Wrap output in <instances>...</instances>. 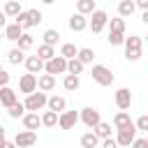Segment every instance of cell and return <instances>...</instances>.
Listing matches in <instances>:
<instances>
[{
  "label": "cell",
  "mask_w": 148,
  "mask_h": 148,
  "mask_svg": "<svg viewBox=\"0 0 148 148\" xmlns=\"http://www.w3.org/2000/svg\"><path fill=\"white\" fill-rule=\"evenodd\" d=\"M7 60H9L12 65H21V62L25 60V53H23L21 49H12V51L7 53Z\"/></svg>",
  "instance_id": "obj_34"
},
{
  "label": "cell",
  "mask_w": 148,
  "mask_h": 148,
  "mask_svg": "<svg viewBox=\"0 0 148 148\" xmlns=\"http://www.w3.org/2000/svg\"><path fill=\"white\" fill-rule=\"evenodd\" d=\"M95 12V0H76V14H92Z\"/></svg>",
  "instance_id": "obj_23"
},
{
  "label": "cell",
  "mask_w": 148,
  "mask_h": 148,
  "mask_svg": "<svg viewBox=\"0 0 148 148\" xmlns=\"http://www.w3.org/2000/svg\"><path fill=\"white\" fill-rule=\"evenodd\" d=\"M5 141H7V139H5V127L0 125V148H2V143H5Z\"/></svg>",
  "instance_id": "obj_45"
},
{
  "label": "cell",
  "mask_w": 148,
  "mask_h": 148,
  "mask_svg": "<svg viewBox=\"0 0 148 148\" xmlns=\"http://www.w3.org/2000/svg\"><path fill=\"white\" fill-rule=\"evenodd\" d=\"M46 106H49V111L62 113V111L67 109V99H65L62 95H51V97H46Z\"/></svg>",
  "instance_id": "obj_13"
},
{
  "label": "cell",
  "mask_w": 148,
  "mask_h": 148,
  "mask_svg": "<svg viewBox=\"0 0 148 148\" xmlns=\"http://www.w3.org/2000/svg\"><path fill=\"white\" fill-rule=\"evenodd\" d=\"M76 51H79V46H74V44L67 42V44L60 46V53H58V56H62L65 60H72V58H76Z\"/></svg>",
  "instance_id": "obj_29"
},
{
  "label": "cell",
  "mask_w": 148,
  "mask_h": 148,
  "mask_svg": "<svg viewBox=\"0 0 148 148\" xmlns=\"http://www.w3.org/2000/svg\"><path fill=\"white\" fill-rule=\"evenodd\" d=\"M2 148H16V143H14V141H5V143H2Z\"/></svg>",
  "instance_id": "obj_46"
},
{
  "label": "cell",
  "mask_w": 148,
  "mask_h": 148,
  "mask_svg": "<svg viewBox=\"0 0 148 148\" xmlns=\"http://www.w3.org/2000/svg\"><path fill=\"white\" fill-rule=\"evenodd\" d=\"M14 102H18V97H16V90H14V88H9V86L0 88V104H2L5 109H9Z\"/></svg>",
  "instance_id": "obj_16"
},
{
  "label": "cell",
  "mask_w": 148,
  "mask_h": 148,
  "mask_svg": "<svg viewBox=\"0 0 148 148\" xmlns=\"http://www.w3.org/2000/svg\"><path fill=\"white\" fill-rule=\"evenodd\" d=\"M123 46H125V58L127 60H139L141 58V53H143V42H141V37L139 35H130V37H125V42H123Z\"/></svg>",
  "instance_id": "obj_1"
},
{
  "label": "cell",
  "mask_w": 148,
  "mask_h": 148,
  "mask_svg": "<svg viewBox=\"0 0 148 148\" xmlns=\"http://www.w3.org/2000/svg\"><path fill=\"white\" fill-rule=\"evenodd\" d=\"M67 25H69L72 32H83V30L88 28V18H86L83 14H72L69 21H67Z\"/></svg>",
  "instance_id": "obj_12"
},
{
  "label": "cell",
  "mask_w": 148,
  "mask_h": 148,
  "mask_svg": "<svg viewBox=\"0 0 148 148\" xmlns=\"http://www.w3.org/2000/svg\"><path fill=\"white\" fill-rule=\"evenodd\" d=\"M116 106L120 111H127L132 106V92H130V88H118L116 90Z\"/></svg>",
  "instance_id": "obj_10"
},
{
  "label": "cell",
  "mask_w": 148,
  "mask_h": 148,
  "mask_svg": "<svg viewBox=\"0 0 148 148\" xmlns=\"http://www.w3.org/2000/svg\"><path fill=\"white\" fill-rule=\"evenodd\" d=\"M102 148H118V143L113 136H109V139H102Z\"/></svg>",
  "instance_id": "obj_42"
},
{
  "label": "cell",
  "mask_w": 148,
  "mask_h": 148,
  "mask_svg": "<svg viewBox=\"0 0 148 148\" xmlns=\"http://www.w3.org/2000/svg\"><path fill=\"white\" fill-rule=\"evenodd\" d=\"M0 69H2V65H0Z\"/></svg>",
  "instance_id": "obj_48"
},
{
  "label": "cell",
  "mask_w": 148,
  "mask_h": 148,
  "mask_svg": "<svg viewBox=\"0 0 148 148\" xmlns=\"http://www.w3.org/2000/svg\"><path fill=\"white\" fill-rule=\"evenodd\" d=\"M106 25H109V32H125V18H120V16L109 18Z\"/></svg>",
  "instance_id": "obj_26"
},
{
  "label": "cell",
  "mask_w": 148,
  "mask_h": 148,
  "mask_svg": "<svg viewBox=\"0 0 148 148\" xmlns=\"http://www.w3.org/2000/svg\"><path fill=\"white\" fill-rule=\"evenodd\" d=\"M23 65H25V69H28V74H39V72H44V60H39L37 56H28L25 60H23Z\"/></svg>",
  "instance_id": "obj_15"
},
{
  "label": "cell",
  "mask_w": 148,
  "mask_h": 148,
  "mask_svg": "<svg viewBox=\"0 0 148 148\" xmlns=\"http://www.w3.org/2000/svg\"><path fill=\"white\" fill-rule=\"evenodd\" d=\"M134 12H136V7H134L132 0H120V2H118V16H120V18H127V16H132Z\"/></svg>",
  "instance_id": "obj_19"
},
{
  "label": "cell",
  "mask_w": 148,
  "mask_h": 148,
  "mask_svg": "<svg viewBox=\"0 0 148 148\" xmlns=\"http://www.w3.org/2000/svg\"><path fill=\"white\" fill-rule=\"evenodd\" d=\"M109 44L111 46H123V42H125V32H109Z\"/></svg>",
  "instance_id": "obj_37"
},
{
  "label": "cell",
  "mask_w": 148,
  "mask_h": 148,
  "mask_svg": "<svg viewBox=\"0 0 148 148\" xmlns=\"http://www.w3.org/2000/svg\"><path fill=\"white\" fill-rule=\"evenodd\" d=\"M16 44H18L16 49H21V51L25 53L28 49H32V44H35V39H32V35H30V32H23V35H21V37L16 39Z\"/></svg>",
  "instance_id": "obj_27"
},
{
  "label": "cell",
  "mask_w": 148,
  "mask_h": 148,
  "mask_svg": "<svg viewBox=\"0 0 148 148\" xmlns=\"http://www.w3.org/2000/svg\"><path fill=\"white\" fill-rule=\"evenodd\" d=\"M90 74H92V81H95V83H99V86H104V88H106V86H111V83L116 81L113 72H111L106 65H92V72H90Z\"/></svg>",
  "instance_id": "obj_2"
},
{
  "label": "cell",
  "mask_w": 148,
  "mask_h": 148,
  "mask_svg": "<svg viewBox=\"0 0 148 148\" xmlns=\"http://www.w3.org/2000/svg\"><path fill=\"white\" fill-rule=\"evenodd\" d=\"M37 88H39L42 92H51V90L56 88V76H51V74H39V76H37Z\"/></svg>",
  "instance_id": "obj_18"
},
{
  "label": "cell",
  "mask_w": 148,
  "mask_h": 148,
  "mask_svg": "<svg viewBox=\"0 0 148 148\" xmlns=\"http://www.w3.org/2000/svg\"><path fill=\"white\" fill-rule=\"evenodd\" d=\"M76 123H79V113L76 111H62V113H58V127L60 130H72Z\"/></svg>",
  "instance_id": "obj_9"
},
{
  "label": "cell",
  "mask_w": 148,
  "mask_h": 148,
  "mask_svg": "<svg viewBox=\"0 0 148 148\" xmlns=\"http://www.w3.org/2000/svg\"><path fill=\"white\" fill-rule=\"evenodd\" d=\"M132 2H134V7H136V9L148 12V0H132Z\"/></svg>",
  "instance_id": "obj_43"
},
{
  "label": "cell",
  "mask_w": 148,
  "mask_h": 148,
  "mask_svg": "<svg viewBox=\"0 0 148 148\" xmlns=\"http://www.w3.org/2000/svg\"><path fill=\"white\" fill-rule=\"evenodd\" d=\"M42 2H44V5H53L56 0H42Z\"/></svg>",
  "instance_id": "obj_47"
},
{
  "label": "cell",
  "mask_w": 148,
  "mask_h": 148,
  "mask_svg": "<svg viewBox=\"0 0 148 148\" xmlns=\"http://www.w3.org/2000/svg\"><path fill=\"white\" fill-rule=\"evenodd\" d=\"M18 90L25 92V95L35 92V90H37V76H35V74H23V76L18 79Z\"/></svg>",
  "instance_id": "obj_11"
},
{
  "label": "cell",
  "mask_w": 148,
  "mask_h": 148,
  "mask_svg": "<svg viewBox=\"0 0 148 148\" xmlns=\"http://www.w3.org/2000/svg\"><path fill=\"white\" fill-rule=\"evenodd\" d=\"M83 62H79L76 58H72V60H67V74H74V76H79L81 72H83Z\"/></svg>",
  "instance_id": "obj_35"
},
{
  "label": "cell",
  "mask_w": 148,
  "mask_h": 148,
  "mask_svg": "<svg viewBox=\"0 0 148 148\" xmlns=\"http://www.w3.org/2000/svg\"><path fill=\"white\" fill-rule=\"evenodd\" d=\"M23 113H25L23 102H14V104L7 109V116H9V118H23Z\"/></svg>",
  "instance_id": "obj_33"
},
{
  "label": "cell",
  "mask_w": 148,
  "mask_h": 148,
  "mask_svg": "<svg viewBox=\"0 0 148 148\" xmlns=\"http://www.w3.org/2000/svg\"><path fill=\"white\" fill-rule=\"evenodd\" d=\"M21 35H23L21 25H16V23H9V25H5V39H9V42H16Z\"/></svg>",
  "instance_id": "obj_21"
},
{
  "label": "cell",
  "mask_w": 148,
  "mask_h": 148,
  "mask_svg": "<svg viewBox=\"0 0 148 148\" xmlns=\"http://www.w3.org/2000/svg\"><path fill=\"white\" fill-rule=\"evenodd\" d=\"M21 12H23V7H21V2H18V0H7V2H5V7H2V14H5L7 18H16Z\"/></svg>",
  "instance_id": "obj_17"
},
{
  "label": "cell",
  "mask_w": 148,
  "mask_h": 148,
  "mask_svg": "<svg viewBox=\"0 0 148 148\" xmlns=\"http://www.w3.org/2000/svg\"><path fill=\"white\" fill-rule=\"evenodd\" d=\"M39 118H42V125L44 127H56L58 125V113L56 111H44Z\"/></svg>",
  "instance_id": "obj_30"
},
{
  "label": "cell",
  "mask_w": 148,
  "mask_h": 148,
  "mask_svg": "<svg viewBox=\"0 0 148 148\" xmlns=\"http://www.w3.org/2000/svg\"><path fill=\"white\" fill-rule=\"evenodd\" d=\"M134 127H136V132H148V116H146V113L139 116L136 123H134Z\"/></svg>",
  "instance_id": "obj_39"
},
{
  "label": "cell",
  "mask_w": 148,
  "mask_h": 148,
  "mask_svg": "<svg viewBox=\"0 0 148 148\" xmlns=\"http://www.w3.org/2000/svg\"><path fill=\"white\" fill-rule=\"evenodd\" d=\"M92 58H95V51H92V49H79V51H76V60L83 62V65L92 62Z\"/></svg>",
  "instance_id": "obj_32"
},
{
  "label": "cell",
  "mask_w": 148,
  "mask_h": 148,
  "mask_svg": "<svg viewBox=\"0 0 148 148\" xmlns=\"http://www.w3.org/2000/svg\"><path fill=\"white\" fill-rule=\"evenodd\" d=\"M106 21H109V14L104 12V9H95L92 14H90V21H88V28L97 35V32H102L104 28H106Z\"/></svg>",
  "instance_id": "obj_5"
},
{
  "label": "cell",
  "mask_w": 148,
  "mask_h": 148,
  "mask_svg": "<svg viewBox=\"0 0 148 148\" xmlns=\"http://www.w3.org/2000/svg\"><path fill=\"white\" fill-rule=\"evenodd\" d=\"M62 86H65V90L74 92V90H79V86H81V79H79V76H74V74H65V79H62Z\"/></svg>",
  "instance_id": "obj_25"
},
{
  "label": "cell",
  "mask_w": 148,
  "mask_h": 148,
  "mask_svg": "<svg viewBox=\"0 0 148 148\" xmlns=\"http://www.w3.org/2000/svg\"><path fill=\"white\" fill-rule=\"evenodd\" d=\"M79 120L86 125V127H95L99 120H102V116H99V111L95 109V106H86V109H81V113H79Z\"/></svg>",
  "instance_id": "obj_7"
},
{
  "label": "cell",
  "mask_w": 148,
  "mask_h": 148,
  "mask_svg": "<svg viewBox=\"0 0 148 148\" xmlns=\"http://www.w3.org/2000/svg\"><path fill=\"white\" fill-rule=\"evenodd\" d=\"M130 148H148V139H134L130 143Z\"/></svg>",
  "instance_id": "obj_41"
},
{
  "label": "cell",
  "mask_w": 148,
  "mask_h": 148,
  "mask_svg": "<svg viewBox=\"0 0 148 148\" xmlns=\"http://www.w3.org/2000/svg\"><path fill=\"white\" fill-rule=\"evenodd\" d=\"M9 79H12V74H9V72H5V69H0V88L9 86Z\"/></svg>",
  "instance_id": "obj_40"
},
{
  "label": "cell",
  "mask_w": 148,
  "mask_h": 148,
  "mask_svg": "<svg viewBox=\"0 0 148 148\" xmlns=\"http://www.w3.org/2000/svg\"><path fill=\"white\" fill-rule=\"evenodd\" d=\"M92 130H95V136H97V139H109V136H111V123L99 120Z\"/></svg>",
  "instance_id": "obj_22"
},
{
  "label": "cell",
  "mask_w": 148,
  "mask_h": 148,
  "mask_svg": "<svg viewBox=\"0 0 148 148\" xmlns=\"http://www.w3.org/2000/svg\"><path fill=\"white\" fill-rule=\"evenodd\" d=\"M130 125H132V118H130L127 111H118L113 116V127L116 130H123V127H130Z\"/></svg>",
  "instance_id": "obj_20"
},
{
  "label": "cell",
  "mask_w": 148,
  "mask_h": 148,
  "mask_svg": "<svg viewBox=\"0 0 148 148\" xmlns=\"http://www.w3.org/2000/svg\"><path fill=\"white\" fill-rule=\"evenodd\" d=\"M44 74H51V76H56V74H67V60H65L62 56H53L51 60L44 62Z\"/></svg>",
  "instance_id": "obj_4"
},
{
  "label": "cell",
  "mask_w": 148,
  "mask_h": 148,
  "mask_svg": "<svg viewBox=\"0 0 148 148\" xmlns=\"http://www.w3.org/2000/svg\"><path fill=\"white\" fill-rule=\"evenodd\" d=\"M99 146V139L95 136V132H86L81 136V148H97Z\"/></svg>",
  "instance_id": "obj_28"
},
{
  "label": "cell",
  "mask_w": 148,
  "mask_h": 148,
  "mask_svg": "<svg viewBox=\"0 0 148 148\" xmlns=\"http://www.w3.org/2000/svg\"><path fill=\"white\" fill-rule=\"evenodd\" d=\"M28 12V16H30V23L32 25H39L42 21H44V16H42V12L39 9H25Z\"/></svg>",
  "instance_id": "obj_38"
},
{
  "label": "cell",
  "mask_w": 148,
  "mask_h": 148,
  "mask_svg": "<svg viewBox=\"0 0 148 148\" xmlns=\"http://www.w3.org/2000/svg\"><path fill=\"white\" fill-rule=\"evenodd\" d=\"M5 25H7V16H5V14H2V12H0V28H2V30H5Z\"/></svg>",
  "instance_id": "obj_44"
},
{
  "label": "cell",
  "mask_w": 148,
  "mask_h": 148,
  "mask_svg": "<svg viewBox=\"0 0 148 148\" xmlns=\"http://www.w3.org/2000/svg\"><path fill=\"white\" fill-rule=\"evenodd\" d=\"M46 97H49V95H46V92H42V90H39V92H37V90H35V92H30V95L25 97V102H23L25 111L37 113L39 109H44V106H46Z\"/></svg>",
  "instance_id": "obj_3"
},
{
  "label": "cell",
  "mask_w": 148,
  "mask_h": 148,
  "mask_svg": "<svg viewBox=\"0 0 148 148\" xmlns=\"http://www.w3.org/2000/svg\"><path fill=\"white\" fill-rule=\"evenodd\" d=\"M14 23H16V25H21V30H23V32H25L28 28H32V23H30V16H28V12H21V14H18V16L14 18Z\"/></svg>",
  "instance_id": "obj_36"
},
{
  "label": "cell",
  "mask_w": 148,
  "mask_h": 148,
  "mask_svg": "<svg viewBox=\"0 0 148 148\" xmlns=\"http://www.w3.org/2000/svg\"><path fill=\"white\" fill-rule=\"evenodd\" d=\"M136 139V127H134V123L130 125V127H123V130H118V134H116V143H118V148H130V143Z\"/></svg>",
  "instance_id": "obj_6"
},
{
  "label": "cell",
  "mask_w": 148,
  "mask_h": 148,
  "mask_svg": "<svg viewBox=\"0 0 148 148\" xmlns=\"http://www.w3.org/2000/svg\"><path fill=\"white\" fill-rule=\"evenodd\" d=\"M35 56H37L39 60H44V62H46V60H51V58L56 56V49H53V46H49V44H42V46H37V53H35Z\"/></svg>",
  "instance_id": "obj_24"
},
{
  "label": "cell",
  "mask_w": 148,
  "mask_h": 148,
  "mask_svg": "<svg viewBox=\"0 0 148 148\" xmlns=\"http://www.w3.org/2000/svg\"><path fill=\"white\" fill-rule=\"evenodd\" d=\"M23 127L25 130H30V132H37L39 127H42V118H39V113H32V111H28V113H23Z\"/></svg>",
  "instance_id": "obj_14"
},
{
  "label": "cell",
  "mask_w": 148,
  "mask_h": 148,
  "mask_svg": "<svg viewBox=\"0 0 148 148\" xmlns=\"http://www.w3.org/2000/svg\"><path fill=\"white\" fill-rule=\"evenodd\" d=\"M60 42V32L56 30V28H49L46 32H44V44H49V46H56Z\"/></svg>",
  "instance_id": "obj_31"
},
{
  "label": "cell",
  "mask_w": 148,
  "mask_h": 148,
  "mask_svg": "<svg viewBox=\"0 0 148 148\" xmlns=\"http://www.w3.org/2000/svg\"><path fill=\"white\" fill-rule=\"evenodd\" d=\"M14 143H16V148H30V146H35V143H37V132H30V130L16 132Z\"/></svg>",
  "instance_id": "obj_8"
}]
</instances>
